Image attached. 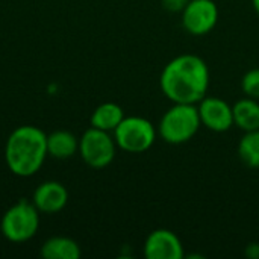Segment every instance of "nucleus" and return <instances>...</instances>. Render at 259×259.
Here are the masks:
<instances>
[{
	"label": "nucleus",
	"mask_w": 259,
	"mask_h": 259,
	"mask_svg": "<svg viewBox=\"0 0 259 259\" xmlns=\"http://www.w3.org/2000/svg\"><path fill=\"white\" fill-rule=\"evenodd\" d=\"M211 82L209 67L194 53L173 58L159 76L162 94L173 103L197 105L208 93Z\"/></svg>",
	"instance_id": "nucleus-1"
},
{
	"label": "nucleus",
	"mask_w": 259,
	"mask_h": 259,
	"mask_svg": "<svg viewBox=\"0 0 259 259\" xmlns=\"http://www.w3.org/2000/svg\"><path fill=\"white\" fill-rule=\"evenodd\" d=\"M47 156V134L42 129L24 124L9 134L5 144V162L12 175L18 178L36 175Z\"/></svg>",
	"instance_id": "nucleus-2"
},
{
	"label": "nucleus",
	"mask_w": 259,
	"mask_h": 259,
	"mask_svg": "<svg viewBox=\"0 0 259 259\" xmlns=\"http://www.w3.org/2000/svg\"><path fill=\"white\" fill-rule=\"evenodd\" d=\"M202 123L197 105L173 103L161 117L158 135L168 144L179 146L191 141L199 132Z\"/></svg>",
	"instance_id": "nucleus-3"
},
{
	"label": "nucleus",
	"mask_w": 259,
	"mask_h": 259,
	"mask_svg": "<svg viewBox=\"0 0 259 259\" xmlns=\"http://www.w3.org/2000/svg\"><path fill=\"white\" fill-rule=\"evenodd\" d=\"M39 211L32 200L21 199L6 209L2 217V235L15 244L27 243L39 229Z\"/></svg>",
	"instance_id": "nucleus-4"
},
{
	"label": "nucleus",
	"mask_w": 259,
	"mask_h": 259,
	"mask_svg": "<svg viewBox=\"0 0 259 259\" xmlns=\"http://www.w3.org/2000/svg\"><path fill=\"white\" fill-rule=\"evenodd\" d=\"M115 144L120 150L132 155L150 150L158 137L155 124L140 115H126L112 132Z\"/></svg>",
	"instance_id": "nucleus-5"
},
{
	"label": "nucleus",
	"mask_w": 259,
	"mask_h": 259,
	"mask_svg": "<svg viewBox=\"0 0 259 259\" xmlns=\"http://www.w3.org/2000/svg\"><path fill=\"white\" fill-rule=\"evenodd\" d=\"M117 149L118 147L111 132H105L90 126L79 138L77 153L88 167L102 170L112 164Z\"/></svg>",
	"instance_id": "nucleus-6"
},
{
	"label": "nucleus",
	"mask_w": 259,
	"mask_h": 259,
	"mask_svg": "<svg viewBox=\"0 0 259 259\" xmlns=\"http://www.w3.org/2000/svg\"><path fill=\"white\" fill-rule=\"evenodd\" d=\"M181 21L190 35H208L219 21L217 3L214 0H190L181 12Z\"/></svg>",
	"instance_id": "nucleus-7"
},
{
	"label": "nucleus",
	"mask_w": 259,
	"mask_h": 259,
	"mask_svg": "<svg viewBox=\"0 0 259 259\" xmlns=\"http://www.w3.org/2000/svg\"><path fill=\"white\" fill-rule=\"evenodd\" d=\"M197 111L202 126H205L208 131L223 134L234 126L232 105L220 97L205 96L197 103Z\"/></svg>",
	"instance_id": "nucleus-8"
},
{
	"label": "nucleus",
	"mask_w": 259,
	"mask_h": 259,
	"mask_svg": "<svg viewBox=\"0 0 259 259\" xmlns=\"http://www.w3.org/2000/svg\"><path fill=\"white\" fill-rule=\"evenodd\" d=\"M143 253L147 259H182L185 256L181 238L170 229L152 231L144 241Z\"/></svg>",
	"instance_id": "nucleus-9"
},
{
	"label": "nucleus",
	"mask_w": 259,
	"mask_h": 259,
	"mask_svg": "<svg viewBox=\"0 0 259 259\" xmlns=\"http://www.w3.org/2000/svg\"><path fill=\"white\" fill-rule=\"evenodd\" d=\"M32 203L41 214L53 215L67 206L68 191L65 185L58 181H46L35 188L32 194Z\"/></svg>",
	"instance_id": "nucleus-10"
},
{
	"label": "nucleus",
	"mask_w": 259,
	"mask_h": 259,
	"mask_svg": "<svg viewBox=\"0 0 259 259\" xmlns=\"http://www.w3.org/2000/svg\"><path fill=\"white\" fill-rule=\"evenodd\" d=\"M234 126L243 132L259 131V100L243 97L232 105Z\"/></svg>",
	"instance_id": "nucleus-11"
},
{
	"label": "nucleus",
	"mask_w": 259,
	"mask_h": 259,
	"mask_svg": "<svg viewBox=\"0 0 259 259\" xmlns=\"http://www.w3.org/2000/svg\"><path fill=\"white\" fill-rule=\"evenodd\" d=\"M47 152L55 159H68L79 152V138L70 131H55L47 135Z\"/></svg>",
	"instance_id": "nucleus-12"
},
{
	"label": "nucleus",
	"mask_w": 259,
	"mask_h": 259,
	"mask_svg": "<svg viewBox=\"0 0 259 259\" xmlns=\"http://www.w3.org/2000/svg\"><path fill=\"white\" fill-rule=\"evenodd\" d=\"M124 117H126L124 111L118 103L105 102L93 111V114L90 117V124H91V127L112 134Z\"/></svg>",
	"instance_id": "nucleus-13"
},
{
	"label": "nucleus",
	"mask_w": 259,
	"mask_h": 259,
	"mask_svg": "<svg viewBox=\"0 0 259 259\" xmlns=\"http://www.w3.org/2000/svg\"><path fill=\"white\" fill-rule=\"evenodd\" d=\"M44 259H79L80 246L68 237H52L46 240L39 250Z\"/></svg>",
	"instance_id": "nucleus-14"
},
{
	"label": "nucleus",
	"mask_w": 259,
	"mask_h": 259,
	"mask_svg": "<svg viewBox=\"0 0 259 259\" xmlns=\"http://www.w3.org/2000/svg\"><path fill=\"white\" fill-rule=\"evenodd\" d=\"M238 156L249 168H259V131L244 132L238 143Z\"/></svg>",
	"instance_id": "nucleus-15"
},
{
	"label": "nucleus",
	"mask_w": 259,
	"mask_h": 259,
	"mask_svg": "<svg viewBox=\"0 0 259 259\" xmlns=\"http://www.w3.org/2000/svg\"><path fill=\"white\" fill-rule=\"evenodd\" d=\"M241 90L246 97L259 100V68H252L244 73L241 79Z\"/></svg>",
	"instance_id": "nucleus-16"
},
{
	"label": "nucleus",
	"mask_w": 259,
	"mask_h": 259,
	"mask_svg": "<svg viewBox=\"0 0 259 259\" xmlns=\"http://www.w3.org/2000/svg\"><path fill=\"white\" fill-rule=\"evenodd\" d=\"M190 0H161L162 8L168 12H182Z\"/></svg>",
	"instance_id": "nucleus-17"
},
{
	"label": "nucleus",
	"mask_w": 259,
	"mask_h": 259,
	"mask_svg": "<svg viewBox=\"0 0 259 259\" xmlns=\"http://www.w3.org/2000/svg\"><path fill=\"white\" fill-rule=\"evenodd\" d=\"M244 255L249 259H259V243H250L247 244Z\"/></svg>",
	"instance_id": "nucleus-18"
},
{
	"label": "nucleus",
	"mask_w": 259,
	"mask_h": 259,
	"mask_svg": "<svg viewBox=\"0 0 259 259\" xmlns=\"http://www.w3.org/2000/svg\"><path fill=\"white\" fill-rule=\"evenodd\" d=\"M252 5H253V9L255 12L259 15V0H252Z\"/></svg>",
	"instance_id": "nucleus-19"
}]
</instances>
